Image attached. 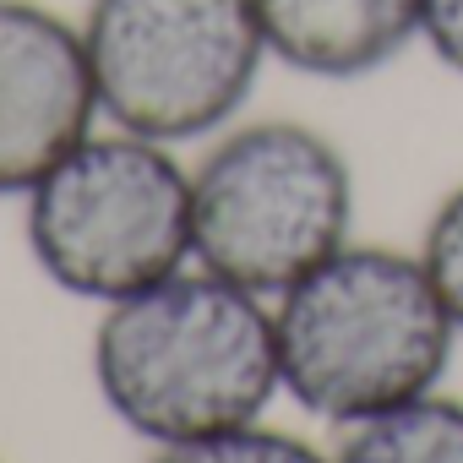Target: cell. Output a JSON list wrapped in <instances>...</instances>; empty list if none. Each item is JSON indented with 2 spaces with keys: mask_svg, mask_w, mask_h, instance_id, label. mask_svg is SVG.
<instances>
[{
  "mask_svg": "<svg viewBox=\"0 0 463 463\" xmlns=\"http://www.w3.org/2000/svg\"><path fill=\"white\" fill-rule=\"evenodd\" d=\"M93 387L147 447L257 425L284 398L273 300L185 262L153 289L99 306Z\"/></svg>",
  "mask_w": 463,
  "mask_h": 463,
  "instance_id": "1",
  "label": "cell"
},
{
  "mask_svg": "<svg viewBox=\"0 0 463 463\" xmlns=\"http://www.w3.org/2000/svg\"><path fill=\"white\" fill-rule=\"evenodd\" d=\"M284 398L327 425H360L441 387L458 327L420 257L349 241L273 300Z\"/></svg>",
  "mask_w": 463,
  "mask_h": 463,
  "instance_id": "2",
  "label": "cell"
},
{
  "mask_svg": "<svg viewBox=\"0 0 463 463\" xmlns=\"http://www.w3.org/2000/svg\"><path fill=\"white\" fill-rule=\"evenodd\" d=\"M344 147L289 115L235 120L191 164V262L279 300L354 235Z\"/></svg>",
  "mask_w": 463,
  "mask_h": 463,
  "instance_id": "3",
  "label": "cell"
},
{
  "mask_svg": "<svg viewBox=\"0 0 463 463\" xmlns=\"http://www.w3.org/2000/svg\"><path fill=\"white\" fill-rule=\"evenodd\" d=\"M23 229L61 295L115 306L191 262V164L104 120L23 196Z\"/></svg>",
  "mask_w": 463,
  "mask_h": 463,
  "instance_id": "4",
  "label": "cell"
},
{
  "mask_svg": "<svg viewBox=\"0 0 463 463\" xmlns=\"http://www.w3.org/2000/svg\"><path fill=\"white\" fill-rule=\"evenodd\" d=\"M77 28L104 120L169 147L235 126L273 61L257 0H88Z\"/></svg>",
  "mask_w": 463,
  "mask_h": 463,
  "instance_id": "5",
  "label": "cell"
},
{
  "mask_svg": "<svg viewBox=\"0 0 463 463\" xmlns=\"http://www.w3.org/2000/svg\"><path fill=\"white\" fill-rule=\"evenodd\" d=\"M104 120L77 17L0 0V202H23Z\"/></svg>",
  "mask_w": 463,
  "mask_h": 463,
  "instance_id": "6",
  "label": "cell"
},
{
  "mask_svg": "<svg viewBox=\"0 0 463 463\" xmlns=\"http://www.w3.org/2000/svg\"><path fill=\"white\" fill-rule=\"evenodd\" d=\"M268 55L317 82H360L420 44V0H257Z\"/></svg>",
  "mask_w": 463,
  "mask_h": 463,
  "instance_id": "7",
  "label": "cell"
},
{
  "mask_svg": "<svg viewBox=\"0 0 463 463\" xmlns=\"http://www.w3.org/2000/svg\"><path fill=\"white\" fill-rule=\"evenodd\" d=\"M333 463H463V398L436 387L387 414L344 425Z\"/></svg>",
  "mask_w": 463,
  "mask_h": 463,
  "instance_id": "8",
  "label": "cell"
},
{
  "mask_svg": "<svg viewBox=\"0 0 463 463\" xmlns=\"http://www.w3.org/2000/svg\"><path fill=\"white\" fill-rule=\"evenodd\" d=\"M147 463H333V458L322 447H311L306 436L257 420V425H235V430H218V436L153 447Z\"/></svg>",
  "mask_w": 463,
  "mask_h": 463,
  "instance_id": "9",
  "label": "cell"
},
{
  "mask_svg": "<svg viewBox=\"0 0 463 463\" xmlns=\"http://www.w3.org/2000/svg\"><path fill=\"white\" fill-rule=\"evenodd\" d=\"M414 257H420L425 279L436 284V295H441V306H447V317H452V327L463 338V185H452L436 202Z\"/></svg>",
  "mask_w": 463,
  "mask_h": 463,
  "instance_id": "10",
  "label": "cell"
},
{
  "mask_svg": "<svg viewBox=\"0 0 463 463\" xmlns=\"http://www.w3.org/2000/svg\"><path fill=\"white\" fill-rule=\"evenodd\" d=\"M420 44L463 77V0H420Z\"/></svg>",
  "mask_w": 463,
  "mask_h": 463,
  "instance_id": "11",
  "label": "cell"
},
{
  "mask_svg": "<svg viewBox=\"0 0 463 463\" xmlns=\"http://www.w3.org/2000/svg\"><path fill=\"white\" fill-rule=\"evenodd\" d=\"M0 463H6V458H0Z\"/></svg>",
  "mask_w": 463,
  "mask_h": 463,
  "instance_id": "12",
  "label": "cell"
}]
</instances>
